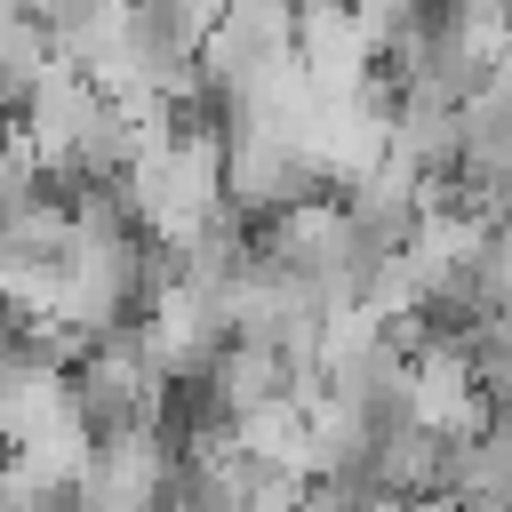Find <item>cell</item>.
Here are the masks:
<instances>
[{"instance_id":"cell-1","label":"cell","mask_w":512,"mask_h":512,"mask_svg":"<svg viewBox=\"0 0 512 512\" xmlns=\"http://www.w3.org/2000/svg\"><path fill=\"white\" fill-rule=\"evenodd\" d=\"M160 392H168V376H160V360H152V344H144V320L96 336V344L80 352V368H72V408H80V424H88L96 440H136V432H152Z\"/></svg>"},{"instance_id":"cell-2","label":"cell","mask_w":512,"mask_h":512,"mask_svg":"<svg viewBox=\"0 0 512 512\" xmlns=\"http://www.w3.org/2000/svg\"><path fill=\"white\" fill-rule=\"evenodd\" d=\"M96 120H104V96H96V80H88L72 56H56V64H48V80L32 88V104H24L16 136L32 144L40 176H56V168H72V152H80V136H88Z\"/></svg>"},{"instance_id":"cell-3","label":"cell","mask_w":512,"mask_h":512,"mask_svg":"<svg viewBox=\"0 0 512 512\" xmlns=\"http://www.w3.org/2000/svg\"><path fill=\"white\" fill-rule=\"evenodd\" d=\"M176 456L152 440V432H136V440H96V456H88V472H80V512H160L168 504V488H176Z\"/></svg>"},{"instance_id":"cell-4","label":"cell","mask_w":512,"mask_h":512,"mask_svg":"<svg viewBox=\"0 0 512 512\" xmlns=\"http://www.w3.org/2000/svg\"><path fill=\"white\" fill-rule=\"evenodd\" d=\"M216 384H224L232 416H248V408L280 400V392L296 384V368H288V360H280L272 344H232V352H224V368H216Z\"/></svg>"},{"instance_id":"cell-5","label":"cell","mask_w":512,"mask_h":512,"mask_svg":"<svg viewBox=\"0 0 512 512\" xmlns=\"http://www.w3.org/2000/svg\"><path fill=\"white\" fill-rule=\"evenodd\" d=\"M120 8H128V0H120Z\"/></svg>"}]
</instances>
